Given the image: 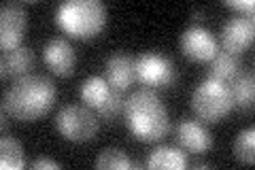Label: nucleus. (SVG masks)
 <instances>
[{"label": "nucleus", "mask_w": 255, "mask_h": 170, "mask_svg": "<svg viewBox=\"0 0 255 170\" xmlns=\"http://www.w3.org/2000/svg\"><path fill=\"white\" fill-rule=\"evenodd\" d=\"M58 98V87L49 77L26 75L15 79V83L2 96V113L17 121H34L49 113Z\"/></svg>", "instance_id": "1"}, {"label": "nucleus", "mask_w": 255, "mask_h": 170, "mask_svg": "<svg viewBox=\"0 0 255 170\" xmlns=\"http://www.w3.org/2000/svg\"><path fill=\"white\" fill-rule=\"evenodd\" d=\"M124 115L128 130L142 143L162 141L170 130L168 109H166L162 98L153 90H147V87L134 92L126 100Z\"/></svg>", "instance_id": "2"}, {"label": "nucleus", "mask_w": 255, "mask_h": 170, "mask_svg": "<svg viewBox=\"0 0 255 170\" xmlns=\"http://www.w3.org/2000/svg\"><path fill=\"white\" fill-rule=\"evenodd\" d=\"M55 23L64 34L94 38L107 26V6L100 0H68L55 11Z\"/></svg>", "instance_id": "3"}, {"label": "nucleus", "mask_w": 255, "mask_h": 170, "mask_svg": "<svg viewBox=\"0 0 255 170\" xmlns=\"http://www.w3.org/2000/svg\"><path fill=\"white\" fill-rule=\"evenodd\" d=\"M191 109L204 121H211V124L221 121L234 109L230 87L226 83H219V81H213V79L202 81L194 90V94H191Z\"/></svg>", "instance_id": "4"}, {"label": "nucleus", "mask_w": 255, "mask_h": 170, "mask_svg": "<svg viewBox=\"0 0 255 170\" xmlns=\"http://www.w3.org/2000/svg\"><path fill=\"white\" fill-rule=\"evenodd\" d=\"M55 128L70 143H87L98 134L100 117L81 104H66L55 115Z\"/></svg>", "instance_id": "5"}, {"label": "nucleus", "mask_w": 255, "mask_h": 170, "mask_svg": "<svg viewBox=\"0 0 255 170\" xmlns=\"http://www.w3.org/2000/svg\"><path fill=\"white\" fill-rule=\"evenodd\" d=\"M136 81L147 90L170 87L177 81V68L170 58L155 51H147L136 58Z\"/></svg>", "instance_id": "6"}, {"label": "nucleus", "mask_w": 255, "mask_h": 170, "mask_svg": "<svg viewBox=\"0 0 255 170\" xmlns=\"http://www.w3.org/2000/svg\"><path fill=\"white\" fill-rule=\"evenodd\" d=\"M28 30V15L17 2L2 4L0 11V45L4 51L21 47V38Z\"/></svg>", "instance_id": "7"}, {"label": "nucleus", "mask_w": 255, "mask_h": 170, "mask_svg": "<svg viewBox=\"0 0 255 170\" xmlns=\"http://www.w3.org/2000/svg\"><path fill=\"white\" fill-rule=\"evenodd\" d=\"M181 51L194 62H211L217 55V40L202 26H191L181 34Z\"/></svg>", "instance_id": "8"}, {"label": "nucleus", "mask_w": 255, "mask_h": 170, "mask_svg": "<svg viewBox=\"0 0 255 170\" xmlns=\"http://www.w3.org/2000/svg\"><path fill=\"white\" fill-rule=\"evenodd\" d=\"M253 36H255V23L253 17H232L230 21L223 23L221 28V45H223V51H230V53H243L247 47H251L253 43Z\"/></svg>", "instance_id": "9"}, {"label": "nucleus", "mask_w": 255, "mask_h": 170, "mask_svg": "<svg viewBox=\"0 0 255 170\" xmlns=\"http://www.w3.org/2000/svg\"><path fill=\"white\" fill-rule=\"evenodd\" d=\"M43 58H45L47 68H49L53 75H60V77L73 75L75 64H77V53L73 49V45H70L66 38H60V36L51 38L49 43L45 45Z\"/></svg>", "instance_id": "10"}, {"label": "nucleus", "mask_w": 255, "mask_h": 170, "mask_svg": "<svg viewBox=\"0 0 255 170\" xmlns=\"http://www.w3.org/2000/svg\"><path fill=\"white\" fill-rule=\"evenodd\" d=\"M177 139L183 149L196 153V156H202L213 147V136L209 128L198 119H183L177 128Z\"/></svg>", "instance_id": "11"}, {"label": "nucleus", "mask_w": 255, "mask_h": 170, "mask_svg": "<svg viewBox=\"0 0 255 170\" xmlns=\"http://www.w3.org/2000/svg\"><path fill=\"white\" fill-rule=\"evenodd\" d=\"M107 83L111 90L126 92L136 81V60L128 53H113L107 60Z\"/></svg>", "instance_id": "12"}, {"label": "nucleus", "mask_w": 255, "mask_h": 170, "mask_svg": "<svg viewBox=\"0 0 255 170\" xmlns=\"http://www.w3.org/2000/svg\"><path fill=\"white\" fill-rule=\"evenodd\" d=\"M34 68V51L30 47H17V49H11V51H4L2 53V70L0 75L2 79L6 77H26L30 75V70Z\"/></svg>", "instance_id": "13"}, {"label": "nucleus", "mask_w": 255, "mask_h": 170, "mask_svg": "<svg viewBox=\"0 0 255 170\" xmlns=\"http://www.w3.org/2000/svg\"><path fill=\"white\" fill-rule=\"evenodd\" d=\"M241 75V58L230 51H217V55L211 60L209 66V77L213 81H219V83L230 85L232 81Z\"/></svg>", "instance_id": "14"}, {"label": "nucleus", "mask_w": 255, "mask_h": 170, "mask_svg": "<svg viewBox=\"0 0 255 170\" xmlns=\"http://www.w3.org/2000/svg\"><path fill=\"white\" fill-rule=\"evenodd\" d=\"M187 164V156L177 147H157L147 160V168L151 170H183Z\"/></svg>", "instance_id": "15"}, {"label": "nucleus", "mask_w": 255, "mask_h": 170, "mask_svg": "<svg viewBox=\"0 0 255 170\" xmlns=\"http://www.w3.org/2000/svg\"><path fill=\"white\" fill-rule=\"evenodd\" d=\"M228 87H230V94H232L234 107L243 109V111L253 107V100H255V81H253L251 72H241V75H238Z\"/></svg>", "instance_id": "16"}, {"label": "nucleus", "mask_w": 255, "mask_h": 170, "mask_svg": "<svg viewBox=\"0 0 255 170\" xmlns=\"http://www.w3.org/2000/svg\"><path fill=\"white\" fill-rule=\"evenodd\" d=\"M109 94H111V85L102 77H87L81 85V100L85 102V107L94 111L109 98Z\"/></svg>", "instance_id": "17"}, {"label": "nucleus", "mask_w": 255, "mask_h": 170, "mask_svg": "<svg viewBox=\"0 0 255 170\" xmlns=\"http://www.w3.org/2000/svg\"><path fill=\"white\" fill-rule=\"evenodd\" d=\"M26 166V158H23V147L19 141L13 136L4 134L0 141V168L2 170H19Z\"/></svg>", "instance_id": "18"}, {"label": "nucleus", "mask_w": 255, "mask_h": 170, "mask_svg": "<svg viewBox=\"0 0 255 170\" xmlns=\"http://www.w3.org/2000/svg\"><path fill=\"white\" fill-rule=\"evenodd\" d=\"M234 156L243 164H253L255 162V130L247 128L234 141Z\"/></svg>", "instance_id": "19"}, {"label": "nucleus", "mask_w": 255, "mask_h": 170, "mask_svg": "<svg viewBox=\"0 0 255 170\" xmlns=\"http://www.w3.org/2000/svg\"><path fill=\"white\" fill-rule=\"evenodd\" d=\"M96 168H100V170H105V168L126 170V168H132V162L128 160L126 151L115 149V147H109V149L98 153V158H96Z\"/></svg>", "instance_id": "20"}, {"label": "nucleus", "mask_w": 255, "mask_h": 170, "mask_svg": "<svg viewBox=\"0 0 255 170\" xmlns=\"http://www.w3.org/2000/svg\"><path fill=\"white\" fill-rule=\"evenodd\" d=\"M126 109V98H124V92H117V90H111L109 98L96 109V115H98L102 121H115L117 115Z\"/></svg>", "instance_id": "21"}, {"label": "nucleus", "mask_w": 255, "mask_h": 170, "mask_svg": "<svg viewBox=\"0 0 255 170\" xmlns=\"http://www.w3.org/2000/svg\"><path fill=\"white\" fill-rule=\"evenodd\" d=\"M226 6H230V9H236V11H243L245 15H253L255 11V2L253 0H226Z\"/></svg>", "instance_id": "22"}, {"label": "nucleus", "mask_w": 255, "mask_h": 170, "mask_svg": "<svg viewBox=\"0 0 255 170\" xmlns=\"http://www.w3.org/2000/svg\"><path fill=\"white\" fill-rule=\"evenodd\" d=\"M32 168H34V170H41V168L58 170V168H60V164H58V162H55V160H49V158H38V160L32 162Z\"/></svg>", "instance_id": "23"}]
</instances>
